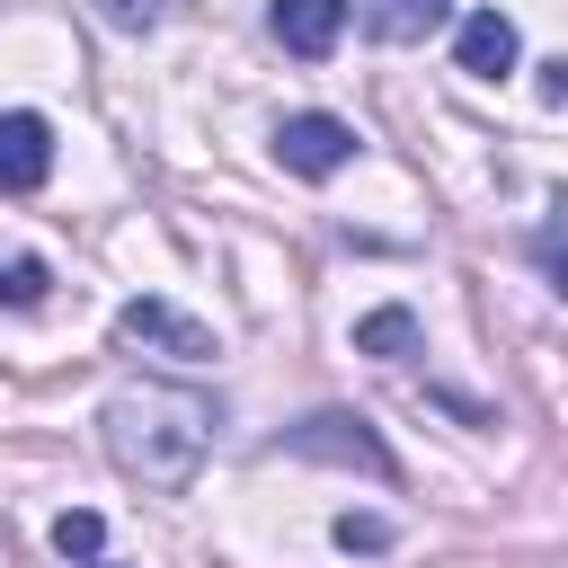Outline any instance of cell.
Segmentation results:
<instances>
[{"instance_id": "5b68a950", "label": "cell", "mask_w": 568, "mask_h": 568, "mask_svg": "<svg viewBox=\"0 0 568 568\" xmlns=\"http://www.w3.org/2000/svg\"><path fill=\"white\" fill-rule=\"evenodd\" d=\"M53 178V124L44 115H0V195H36Z\"/></svg>"}, {"instance_id": "277c9868", "label": "cell", "mask_w": 568, "mask_h": 568, "mask_svg": "<svg viewBox=\"0 0 568 568\" xmlns=\"http://www.w3.org/2000/svg\"><path fill=\"white\" fill-rule=\"evenodd\" d=\"M115 346H160V355H178V364H204V355H213V328L186 320V311H169V302H124V311H115Z\"/></svg>"}, {"instance_id": "7c38bea8", "label": "cell", "mask_w": 568, "mask_h": 568, "mask_svg": "<svg viewBox=\"0 0 568 568\" xmlns=\"http://www.w3.org/2000/svg\"><path fill=\"white\" fill-rule=\"evenodd\" d=\"M98 18H106V27H124V36H142V27L160 18V0H98Z\"/></svg>"}, {"instance_id": "52a82bcc", "label": "cell", "mask_w": 568, "mask_h": 568, "mask_svg": "<svg viewBox=\"0 0 568 568\" xmlns=\"http://www.w3.org/2000/svg\"><path fill=\"white\" fill-rule=\"evenodd\" d=\"M275 36H284V53L320 62L346 36V0H275Z\"/></svg>"}, {"instance_id": "5bb4252c", "label": "cell", "mask_w": 568, "mask_h": 568, "mask_svg": "<svg viewBox=\"0 0 568 568\" xmlns=\"http://www.w3.org/2000/svg\"><path fill=\"white\" fill-rule=\"evenodd\" d=\"M89 568H106V559H89Z\"/></svg>"}, {"instance_id": "8992f818", "label": "cell", "mask_w": 568, "mask_h": 568, "mask_svg": "<svg viewBox=\"0 0 568 568\" xmlns=\"http://www.w3.org/2000/svg\"><path fill=\"white\" fill-rule=\"evenodd\" d=\"M515 53H524V44H515V18H497V9H470L462 36H453V62H462L470 80H506Z\"/></svg>"}, {"instance_id": "7a4b0ae2", "label": "cell", "mask_w": 568, "mask_h": 568, "mask_svg": "<svg viewBox=\"0 0 568 568\" xmlns=\"http://www.w3.org/2000/svg\"><path fill=\"white\" fill-rule=\"evenodd\" d=\"M275 453H293V462H346V470H373V479H390V470H399V462H390V444H382L364 417H346V408H320V417L284 426V435H275Z\"/></svg>"}, {"instance_id": "8fae6325", "label": "cell", "mask_w": 568, "mask_h": 568, "mask_svg": "<svg viewBox=\"0 0 568 568\" xmlns=\"http://www.w3.org/2000/svg\"><path fill=\"white\" fill-rule=\"evenodd\" d=\"M0 302H18V311L44 302V266H36V257H9V266H0Z\"/></svg>"}, {"instance_id": "6da1fadb", "label": "cell", "mask_w": 568, "mask_h": 568, "mask_svg": "<svg viewBox=\"0 0 568 568\" xmlns=\"http://www.w3.org/2000/svg\"><path fill=\"white\" fill-rule=\"evenodd\" d=\"M98 426H106L115 470L142 479V488H160V497L195 488V470H204V453H213V399L186 390V382H124V390L98 408Z\"/></svg>"}, {"instance_id": "ba28073f", "label": "cell", "mask_w": 568, "mask_h": 568, "mask_svg": "<svg viewBox=\"0 0 568 568\" xmlns=\"http://www.w3.org/2000/svg\"><path fill=\"white\" fill-rule=\"evenodd\" d=\"M444 18H453V0H364V27L382 44H426Z\"/></svg>"}, {"instance_id": "3957f363", "label": "cell", "mask_w": 568, "mask_h": 568, "mask_svg": "<svg viewBox=\"0 0 568 568\" xmlns=\"http://www.w3.org/2000/svg\"><path fill=\"white\" fill-rule=\"evenodd\" d=\"M275 160H284L293 178H337V169L355 160V124H337V115L302 106V115H284V124H275Z\"/></svg>"}, {"instance_id": "30bf717a", "label": "cell", "mask_w": 568, "mask_h": 568, "mask_svg": "<svg viewBox=\"0 0 568 568\" xmlns=\"http://www.w3.org/2000/svg\"><path fill=\"white\" fill-rule=\"evenodd\" d=\"M98 541H106V524H98L89 506H71V515L53 524V550H62V559H98Z\"/></svg>"}, {"instance_id": "9c48e42d", "label": "cell", "mask_w": 568, "mask_h": 568, "mask_svg": "<svg viewBox=\"0 0 568 568\" xmlns=\"http://www.w3.org/2000/svg\"><path fill=\"white\" fill-rule=\"evenodd\" d=\"M355 346H364V355H408V346H417V320H408V311H373V320L355 328Z\"/></svg>"}, {"instance_id": "4fadbf2b", "label": "cell", "mask_w": 568, "mask_h": 568, "mask_svg": "<svg viewBox=\"0 0 568 568\" xmlns=\"http://www.w3.org/2000/svg\"><path fill=\"white\" fill-rule=\"evenodd\" d=\"M337 541H346V550H382V541H390V524H373V515H346V524H337Z\"/></svg>"}]
</instances>
